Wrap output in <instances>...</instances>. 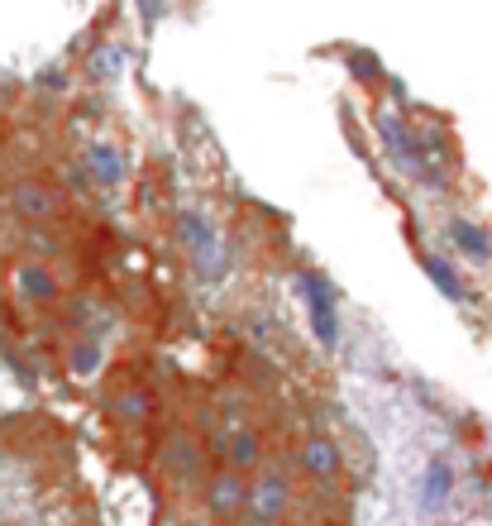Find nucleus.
<instances>
[{
    "label": "nucleus",
    "mask_w": 492,
    "mask_h": 526,
    "mask_svg": "<svg viewBox=\"0 0 492 526\" xmlns=\"http://www.w3.org/2000/svg\"><path fill=\"white\" fill-rule=\"evenodd\" d=\"M67 369L77 373V378H96V373L106 369V345H101V335H82V340L67 350Z\"/></svg>",
    "instance_id": "4468645a"
},
{
    "label": "nucleus",
    "mask_w": 492,
    "mask_h": 526,
    "mask_svg": "<svg viewBox=\"0 0 492 526\" xmlns=\"http://www.w3.org/2000/svg\"><path fill=\"white\" fill-rule=\"evenodd\" d=\"M177 244L192 263V278L201 287H225L230 278V249H225V230L206 206H182L177 211Z\"/></svg>",
    "instance_id": "f257e3e1"
},
{
    "label": "nucleus",
    "mask_w": 492,
    "mask_h": 526,
    "mask_svg": "<svg viewBox=\"0 0 492 526\" xmlns=\"http://www.w3.org/2000/svg\"><path fill=\"white\" fill-rule=\"evenodd\" d=\"M82 168L91 173V187H101V192H125L129 158L115 139H91L82 149Z\"/></svg>",
    "instance_id": "7ed1b4c3"
},
{
    "label": "nucleus",
    "mask_w": 492,
    "mask_h": 526,
    "mask_svg": "<svg viewBox=\"0 0 492 526\" xmlns=\"http://www.w3.org/2000/svg\"><path fill=\"white\" fill-rule=\"evenodd\" d=\"M340 464H344V455H340V445H335V440L311 436L306 445H301V469H306L311 479H321V483L340 479Z\"/></svg>",
    "instance_id": "f8f14e48"
},
{
    "label": "nucleus",
    "mask_w": 492,
    "mask_h": 526,
    "mask_svg": "<svg viewBox=\"0 0 492 526\" xmlns=\"http://www.w3.org/2000/svg\"><path fill=\"white\" fill-rule=\"evenodd\" d=\"M163 460H168V474H172V479H182V483H192L196 474H201V455H196L192 440H172Z\"/></svg>",
    "instance_id": "2eb2a0df"
},
{
    "label": "nucleus",
    "mask_w": 492,
    "mask_h": 526,
    "mask_svg": "<svg viewBox=\"0 0 492 526\" xmlns=\"http://www.w3.org/2000/svg\"><path fill=\"white\" fill-rule=\"evenodd\" d=\"M10 211L20 220H29V225H48V220H58V211H63V197L48 182H39V177H20L10 187Z\"/></svg>",
    "instance_id": "39448f33"
},
{
    "label": "nucleus",
    "mask_w": 492,
    "mask_h": 526,
    "mask_svg": "<svg viewBox=\"0 0 492 526\" xmlns=\"http://www.w3.org/2000/svg\"><path fill=\"white\" fill-rule=\"evenodd\" d=\"M454 493V464L450 460H430L426 474H421V512L435 517V512H445Z\"/></svg>",
    "instance_id": "9b49d317"
},
{
    "label": "nucleus",
    "mask_w": 492,
    "mask_h": 526,
    "mask_svg": "<svg viewBox=\"0 0 492 526\" xmlns=\"http://www.w3.org/2000/svg\"><path fill=\"white\" fill-rule=\"evenodd\" d=\"M297 297L306 302V321H311V335L321 350H340L344 340V321H340V297H335V283L316 273V268H301L297 273Z\"/></svg>",
    "instance_id": "f03ea898"
},
{
    "label": "nucleus",
    "mask_w": 492,
    "mask_h": 526,
    "mask_svg": "<svg viewBox=\"0 0 492 526\" xmlns=\"http://www.w3.org/2000/svg\"><path fill=\"white\" fill-rule=\"evenodd\" d=\"M215 455H225V464L235 474H249V469L263 464V440H258L254 426H230L225 436L215 440Z\"/></svg>",
    "instance_id": "6e6552de"
},
{
    "label": "nucleus",
    "mask_w": 492,
    "mask_h": 526,
    "mask_svg": "<svg viewBox=\"0 0 492 526\" xmlns=\"http://www.w3.org/2000/svg\"><path fill=\"white\" fill-rule=\"evenodd\" d=\"M15 297H20L24 307H53L63 297V278L43 259H24V263H15Z\"/></svg>",
    "instance_id": "423d86ee"
},
{
    "label": "nucleus",
    "mask_w": 492,
    "mask_h": 526,
    "mask_svg": "<svg viewBox=\"0 0 492 526\" xmlns=\"http://www.w3.org/2000/svg\"><path fill=\"white\" fill-rule=\"evenodd\" d=\"M153 412V402L144 388H125V393L115 397V417H120V426H144Z\"/></svg>",
    "instance_id": "dca6fc26"
},
{
    "label": "nucleus",
    "mask_w": 492,
    "mask_h": 526,
    "mask_svg": "<svg viewBox=\"0 0 492 526\" xmlns=\"http://www.w3.org/2000/svg\"><path fill=\"white\" fill-rule=\"evenodd\" d=\"M125 63H129L125 44H101L91 58H86V82H96V87L120 82V77H125Z\"/></svg>",
    "instance_id": "ddd939ff"
},
{
    "label": "nucleus",
    "mask_w": 492,
    "mask_h": 526,
    "mask_svg": "<svg viewBox=\"0 0 492 526\" xmlns=\"http://www.w3.org/2000/svg\"><path fill=\"white\" fill-rule=\"evenodd\" d=\"M445 240H450V249H459L469 263H492V235L483 230V225H473V220L450 216L445 220Z\"/></svg>",
    "instance_id": "9d476101"
},
{
    "label": "nucleus",
    "mask_w": 492,
    "mask_h": 526,
    "mask_svg": "<svg viewBox=\"0 0 492 526\" xmlns=\"http://www.w3.org/2000/svg\"><path fill=\"white\" fill-rule=\"evenodd\" d=\"M287 507H292V483H287V474H258V483L249 488V503H244V512H249V522L254 526H278L282 517H287Z\"/></svg>",
    "instance_id": "20e7f679"
},
{
    "label": "nucleus",
    "mask_w": 492,
    "mask_h": 526,
    "mask_svg": "<svg viewBox=\"0 0 492 526\" xmlns=\"http://www.w3.org/2000/svg\"><path fill=\"white\" fill-rule=\"evenodd\" d=\"M244 503H249L244 474H235V469L215 474L211 488H206V507H211V517H215V522H235V517H244Z\"/></svg>",
    "instance_id": "0eeeda50"
},
{
    "label": "nucleus",
    "mask_w": 492,
    "mask_h": 526,
    "mask_svg": "<svg viewBox=\"0 0 492 526\" xmlns=\"http://www.w3.org/2000/svg\"><path fill=\"white\" fill-rule=\"evenodd\" d=\"M421 268H426V278L435 283V292H440L445 302H454V307H473V292H469V283H464V273H459V263H450L445 254L426 249V254H421Z\"/></svg>",
    "instance_id": "1a4fd4ad"
}]
</instances>
